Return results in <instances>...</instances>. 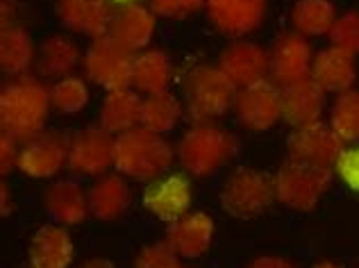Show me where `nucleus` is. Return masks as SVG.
<instances>
[{"instance_id": "6ab92c4d", "label": "nucleus", "mask_w": 359, "mask_h": 268, "mask_svg": "<svg viewBox=\"0 0 359 268\" xmlns=\"http://www.w3.org/2000/svg\"><path fill=\"white\" fill-rule=\"evenodd\" d=\"M327 107V93L307 78L282 89V119L291 128H305L318 123Z\"/></svg>"}, {"instance_id": "20e7f679", "label": "nucleus", "mask_w": 359, "mask_h": 268, "mask_svg": "<svg viewBox=\"0 0 359 268\" xmlns=\"http://www.w3.org/2000/svg\"><path fill=\"white\" fill-rule=\"evenodd\" d=\"M237 87L219 66L196 64L182 82L184 112L194 123H214L225 116L237 100Z\"/></svg>"}, {"instance_id": "423d86ee", "label": "nucleus", "mask_w": 359, "mask_h": 268, "mask_svg": "<svg viewBox=\"0 0 359 268\" xmlns=\"http://www.w3.org/2000/svg\"><path fill=\"white\" fill-rule=\"evenodd\" d=\"M332 170L323 166L302 164L296 159H287L273 175L276 180L278 200L296 212H311L332 187Z\"/></svg>"}, {"instance_id": "f704fd0d", "label": "nucleus", "mask_w": 359, "mask_h": 268, "mask_svg": "<svg viewBox=\"0 0 359 268\" xmlns=\"http://www.w3.org/2000/svg\"><path fill=\"white\" fill-rule=\"evenodd\" d=\"M21 141H16L12 134L3 132L0 137V173L9 175L14 168H18V152H21Z\"/></svg>"}, {"instance_id": "2eb2a0df", "label": "nucleus", "mask_w": 359, "mask_h": 268, "mask_svg": "<svg viewBox=\"0 0 359 268\" xmlns=\"http://www.w3.org/2000/svg\"><path fill=\"white\" fill-rule=\"evenodd\" d=\"M114 14L116 9L111 0H55L57 21L69 32L89 36L91 41L109 34Z\"/></svg>"}, {"instance_id": "2f4dec72", "label": "nucleus", "mask_w": 359, "mask_h": 268, "mask_svg": "<svg viewBox=\"0 0 359 268\" xmlns=\"http://www.w3.org/2000/svg\"><path fill=\"white\" fill-rule=\"evenodd\" d=\"M327 36L334 48H341L348 55L357 57L359 55V12L357 9H351V12L339 16Z\"/></svg>"}, {"instance_id": "cd10ccee", "label": "nucleus", "mask_w": 359, "mask_h": 268, "mask_svg": "<svg viewBox=\"0 0 359 268\" xmlns=\"http://www.w3.org/2000/svg\"><path fill=\"white\" fill-rule=\"evenodd\" d=\"M184 102L171 91L146 95L141 105V126L157 134H171L184 119Z\"/></svg>"}, {"instance_id": "72a5a7b5", "label": "nucleus", "mask_w": 359, "mask_h": 268, "mask_svg": "<svg viewBox=\"0 0 359 268\" xmlns=\"http://www.w3.org/2000/svg\"><path fill=\"white\" fill-rule=\"evenodd\" d=\"M334 170L353 191H359V146L346 148L341 157H339Z\"/></svg>"}, {"instance_id": "dca6fc26", "label": "nucleus", "mask_w": 359, "mask_h": 268, "mask_svg": "<svg viewBox=\"0 0 359 268\" xmlns=\"http://www.w3.org/2000/svg\"><path fill=\"white\" fill-rule=\"evenodd\" d=\"M216 66L234 82V87L243 89L259 80H266L269 51L248 39H234L221 51Z\"/></svg>"}, {"instance_id": "7c9ffc66", "label": "nucleus", "mask_w": 359, "mask_h": 268, "mask_svg": "<svg viewBox=\"0 0 359 268\" xmlns=\"http://www.w3.org/2000/svg\"><path fill=\"white\" fill-rule=\"evenodd\" d=\"M89 84L84 82V78L78 75H66L62 80H55L50 84V102L53 109H57L60 114L66 116H75L89 105Z\"/></svg>"}, {"instance_id": "412c9836", "label": "nucleus", "mask_w": 359, "mask_h": 268, "mask_svg": "<svg viewBox=\"0 0 359 268\" xmlns=\"http://www.w3.org/2000/svg\"><path fill=\"white\" fill-rule=\"evenodd\" d=\"M357 62L341 48L327 46L314 55L311 64V80L325 93H344L355 87L357 82Z\"/></svg>"}, {"instance_id": "e433bc0d", "label": "nucleus", "mask_w": 359, "mask_h": 268, "mask_svg": "<svg viewBox=\"0 0 359 268\" xmlns=\"http://www.w3.org/2000/svg\"><path fill=\"white\" fill-rule=\"evenodd\" d=\"M248 268H298L296 264H291L285 257H273V255H264V257H257V260H252L248 264Z\"/></svg>"}, {"instance_id": "58836bf2", "label": "nucleus", "mask_w": 359, "mask_h": 268, "mask_svg": "<svg viewBox=\"0 0 359 268\" xmlns=\"http://www.w3.org/2000/svg\"><path fill=\"white\" fill-rule=\"evenodd\" d=\"M80 268H114V264H111L109 260H105V257H91V260L82 262Z\"/></svg>"}, {"instance_id": "9d476101", "label": "nucleus", "mask_w": 359, "mask_h": 268, "mask_svg": "<svg viewBox=\"0 0 359 268\" xmlns=\"http://www.w3.org/2000/svg\"><path fill=\"white\" fill-rule=\"evenodd\" d=\"M314 53L307 36L298 32H282L269 48V75L280 89L311 78Z\"/></svg>"}, {"instance_id": "79ce46f5", "label": "nucleus", "mask_w": 359, "mask_h": 268, "mask_svg": "<svg viewBox=\"0 0 359 268\" xmlns=\"http://www.w3.org/2000/svg\"><path fill=\"white\" fill-rule=\"evenodd\" d=\"M311 268H341V266L334 264V262H318V264H314Z\"/></svg>"}, {"instance_id": "0eeeda50", "label": "nucleus", "mask_w": 359, "mask_h": 268, "mask_svg": "<svg viewBox=\"0 0 359 268\" xmlns=\"http://www.w3.org/2000/svg\"><path fill=\"white\" fill-rule=\"evenodd\" d=\"M82 69H84V78L98 84L105 91L130 89L132 69H135V53L128 51L111 34L98 36L84 51Z\"/></svg>"}, {"instance_id": "473e14b6", "label": "nucleus", "mask_w": 359, "mask_h": 268, "mask_svg": "<svg viewBox=\"0 0 359 268\" xmlns=\"http://www.w3.org/2000/svg\"><path fill=\"white\" fill-rule=\"evenodd\" d=\"M132 268H182V266H180V255L168 246V241H155L144 246L135 255Z\"/></svg>"}, {"instance_id": "37998d69", "label": "nucleus", "mask_w": 359, "mask_h": 268, "mask_svg": "<svg viewBox=\"0 0 359 268\" xmlns=\"http://www.w3.org/2000/svg\"><path fill=\"white\" fill-rule=\"evenodd\" d=\"M114 5H118V7H123V5H132V3H139V0H111Z\"/></svg>"}, {"instance_id": "1a4fd4ad", "label": "nucleus", "mask_w": 359, "mask_h": 268, "mask_svg": "<svg viewBox=\"0 0 359 268\" xmlns=\"http://www.w3.org/2000/svg\"><path fill=\"white\" fill-rule=\"evenodd\" d=\"M234 116L248 132H266L282 121V89L273 80H259L237 91Z\"/></svg>"}, {"instance_id": "b1692460", "label": "nucleus", "mask_w": 359, "mask_h": 268, "mask_svg": "<svg viewBox=\"0 0 359 268\" xmlns=\"http://www.w3.org/2000/svg\"><path fill=\"white\" fill-rule=\"evenodd\" d=\"M175 80V66L171 55L162 48H146L135 55V69H132V87L139 93L153 95L168 91Z\"/></svg>"}, {"instance_id": "ea45409f", "label": "nucleus", "mask_w": 359, "mask_h": 268, "mask_svg": "<svg viewBox=\"0 0 359 268\" xmlns=\"http://www.w3.org/2000/svg\"><path fill=\"white\" fill-rule=\"evenodd\" d=\"M207 0H184V9H187V16L189 14H196L201 12V9H205Z\"/></svg>"}, {"instance_id": "bb28decb", "label": "nucleus", "mask_w": 359, "mask_h": 268, "mask_svg": "<svg viewBox=\"0 0 359 268\" xmlns=\"http://www.w3.org/2000/svg\"><path fill=\"white\" fill-rule=\"evenodd\" d=\"M82 62L80 46L66 34H53L43 39L39 55H36V69L39 75L50 80H62L75 71V66Z\"/></svg>"}, {"instance_id": "f257e3e1", "label": "nucleus", "mask_w": 359, "mask_h": 268, "mask_svg": "<svg viewBox=\"0 0 359 268\" xmlns=\"http://www.w3.org/2000/svg\"><path fill=\"white\" fill-rule=\"evenodd\" d=\"M50 109V87L30 75L14 78L0 91V126L21 143L43 132Z\"/></svg>"}, {"instance_id": "393cba45", "label": "nucleus", "mask_w": 359, "mask_h": 268, "mask_svg": "<svg viewBox=\"0 0 359 268\" xmlns=\"http://www.w3.org/2000/svg\"><path fill=\"white\" fill-rule=\"evenodd\" d=\"M141 105H144V98H139L137 89L107 91L100 105L98 126L114 137L135 130L141 126Z\"/></svg>"}, {"instance_id": "a19ab883", "label": "nucleus", "mask_w": 359, "mask_h": 268, "mask_svg": "<svg viewBox=\"0 0 359 268\" xmlns=\"http://www.w3.org/2000/svg\"><path fill=\"white\" fill-rule=\"evenodd\" d=\"M0 194H3V216H9V212H12V200H9V189L7 185L0 187Z\"/></svg>"}, {"instance_id": "7ed1b4c3", "label": "nucleus", "mask_w": 359, "mask_h": 268, "mask_svg": "<svg viewBox=\"0 0 359 268\" xmlns=\"http://www.w3.org/2000/svg\"><path fill=\"white\" fill-rule=\"evenodd\" d=\"M175 146L164 134L144 126L116 137L114 168L137 182H153L166 175L175 161Z\"/></svg>"}, {"instance_id": "39448f33", "label": "nucleus", "mask_w": 359, "mask_h": 268, "mask_svg": "<svg viewBox=\"0 0 359 268\" xmlns=\"http://www.w3.org/2000/svg\"><path fill=\"white\" fill-rule=\"evenodd\" d=\"M219 200L221 207L232 218L250 221V218H257L264 212H269L278 200L276 180L259 168L239 166L223 180Z\"/></svg>"}, {"instance_id": "ddd939ff", "label": "nucleus", "mask_w": 359, "mask_h": 268, "mask_svg": "<svg viewBox=\"0 0 359 268\" xmlns=\"http://www.w3.org/2000/svg\"><path fill=\"white\" fill-rule=\"evenodd\" d=\"M287 150L289 159L311 166L334 168L346 148L344 141L339 139V134L330 126H325L323 121H318L305 128H296L287 141Z\"/></svg>"}, {"instance_id": "4c0bfd02", "label": "nucleus", "mask_w": 359, "mask_h": 268, "mask_svg": "<svg viewBox=\"0 0 359 268\" xmlns=\"http://www.w3.org/2000/svg\"><path fill=\"white\" fill-rule=\"evenodd\" d=\"M0 5H3V25H9L12 23V18H9V14H16L18 9V0H0Z\"/></svg>"}, {"instance_id": "f3484780", "label": "nucleus", "mask_w": 359, "mask_h": 268, "mask_svg": "<svg viewBox=\"0 0 359 268\" xmlns=\"http://www.w3.org/2000/svg\"><path fill=\"white\" fill-rule=\"evenodd\" d=\"M43 209L53 223L64 227L82 225L91 216L89 191H84L78 180H55L43 191Z\"/></svg>"}, {"instance_id": "f03ea898", "label": "nucleus", "mask_w": 359, "mask_h": 268, "mask_svg": "<svg viewBox=\"0 0 359 268\" xmlns=\"http://www.w3.org/2000/svg\"><path fill=\"white\" fill-rule=\"evenodd\" d=\"M239 155L237 134L216 123H194L175 143L177 164L187 175L210 177Z\"/></svg>"}, {"instance_id": "6e6552de", "label": "nucleus", "mask_w": 359, "mask_h": 268, "mask_svg": "<svg viewBox=\"0 0 359 268\" xmlns=\"http://www.w3.org/2000/svg\"><path fill=\"white\" fill-rule=\"evenodd\" d=\"M116 137L100 126H87L69 139V170L82 177H100L114 166Z\"/></svg>"}, {"instance_id": "5701e85b", "label": "nucleus", "mask_w": 359, "mask_h": 268, "mask_svg": "<svg viewBox=\"0 0 359 268\" xmlns=\"http://www.w3.org/2000/svg\"><path fill=\"white\" fill-rule=\"evenodd\" d=\"M132 205V189L121 173H105L89 187V209L96 221H118Z\"/></svg>"}, {"instance_id": "f8f14e48", "label": "nucleus", "mask_w": 359, "mask_h": 268, "mask_svg": "<svg viewBox=\"0 0 359 268\" xmlns=\"http://www.w3.org/2000/svg\"><path fill=\"white\" fill-rule=\"evenodd\" d=\"M205 12L219 34L243 39L266 21L269 0H207Z\"/></svg>"}, {"instance_id": "4be33fe9", "label": "nucleus", "mask_w": 359, "mask_h": 268, "mask_svg": "<svg viewBox=\"0 0 359 268\" xmlns=\"http://www.w3.org/2000/svg\"><path fill=\"white\" fill-rule=\"evenodd\" d=\"M75 248L69 229L57 223H46L32 234L27 260L32 268H69Z\"/></svg>"}, {"instance_id": "9b49d317", "label": "nucleus", "mask_w": 359, "mask_h": 268, "mask_svg": "<svg viewBox=\"0 0 359 268\" xmlns=\"http://www.w3.org/2000/svg\"><path fill=\"white\" fill-rule=\"evenodd\" d=\"M69 166V139L60 132L43 130L21 143L18 170L32 180H50Z\"/></svg>"}, {"instance_id": "c756f323", "label": "nucleus", "mask_w": 359, "mask_h": 268, "mask_svg": "<svg viewBox=\"0 0 359 268\" xmlns=\"http://www.w3.org/2000/svg\"><path fill=\"white\" fill-rule=\"evenodd\" d=\"M330 128H332L344 143L359 141V89H348L337 93L330 105Z\"/></svg>"}, {"instance_id": "a211bd4d", "label": "nucleus", "mask_w": 359, "mask_h": 268, "mask_svg": "<svg viewBox=\"0 0 359 268\" xmlns=\"http://www.w3.org/2000/svg\"><path fill=\"white\" fill-rule=\"evenodd\" d=\"M214 218L205 212H189L175 223H168L166 241L182 260H198L214 243Z\"/></svg>"}, {"instance_id": "4468645a", "label": "nucleus", "mask_w": 359, "mask_h": 268, "mask_svg": "<svg viewBox=\"0 0 359 268\" xmlns=\"http://www.w3.org/2000/svg\"><path fill=\"white\" fill-rule=\"evenodd\" d=\"M144 207L164 223H175L177 218L191 212L194 187L184 173H166L144 189Z\"/></svg>"}, {"instance_id": "a878e982", "label": "nucleus", "mask_w": 359, "mask_h": 268, "mask_svg": "<svg viewBox=\"0 0 359 268\" xmlns=\"http://www.w3.org/2000/svg\"><path fill=\"white\" fill-rule=\"evenodd\" d=\"M39 51L34 48L30 32L23 25H3L0 32V69L9 78H21L27 75L30 66L36 64Z\"/></svg>"}, {"instance_id": "c9c22d12", "label": "nucleus", "mask_w": 359, "mask_h": 268, "mask_svg": "<svg viewBox=\"0 0 359 268\" xmlns=\"http://www.w3.org/2000/svg\"><path fill=\"white\" fill-rule=\"evenodd\" d=\"M148 7L162 18H184V0H148Z\"/></svg>"}, {"instance_id": "c85d7f7f", "label": "nucleus", "mask_w": 359, "mask_h": 268, "mask_svg": "<svg viewBox=\"0 0 359 268\" xmlns=\"http://www.w3.org/2000/svg\"><path fill=\"white\" fill-rule=\"evenodd\" d=\"M337 18V5L332 0H296L291 7V25L302 36L330 34Z\"/></svg>"}, {"instance_id": "aec40b11", "label": "nucleus", "mask_w": 359, "mask_h": 268, "mask_svg": "<svg viewBox=\"0 0 359 268\" xmlns=\"http://www.w3.org/2000/svg\"><path fill=\"white\" fill-rule=\"evenodd\" d=\"M157 32V14L148 5L132 3L116 9L109 34L132 53H141L153 43Z\"/></svg>"}]
</instances>
